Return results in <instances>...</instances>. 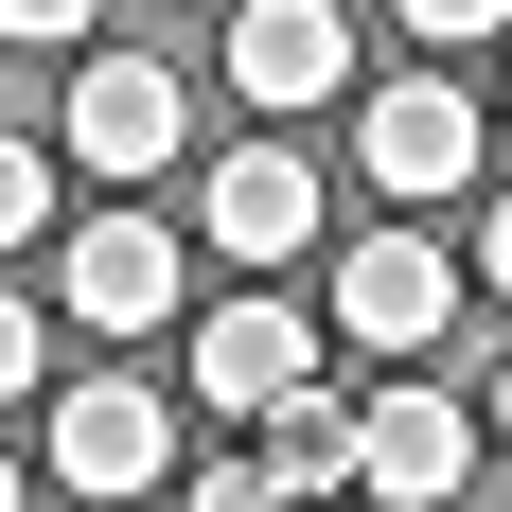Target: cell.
I'll use <instances>...</instances> for the list:
<instances>
[{"label": "cell", "mask_w": 512, "mask_h": 512, "mask_svg": "<svg viewBox=\"0 0 512 512\" xmlns=\"http://www.w3.org/2000/svg\"><path fill=\"white\" fill-rule=\"evenodd\" d=\"M195 230H212L230 265L318 248V159H301V142H230V159H212V195H195Z\"/></svg>", "instance_id": "ba28073f"}, {"label": "cell", "mask_w": 512, "mask_h": 512, "mask_svg": "<svg viewBox=\"0 0 512 512\" xmlns=\"http://www.w3.org/2000/svg\"><path fill=\"white\" fill-rule=\"evenodd\" d=\"M36 354H53V336H36V301H18V283H0V407H18V389H36Z\"/></svg>", "instance_id": "5bb4252c"}, {"label": "cell", "mask_w": 512, "mask_h": 512, "mask_svg": "<svg viewBox=\"0 0 512 512\" xmlns=\"http://www.w3.org/2000/svg\"><path fill=\"white\" fill-rule=\"evenodd\" d=\"M53 301L89 318V336H159V318L195 301V248H177L159 212H89V230L53 248Z\"/></svg>", "instance_id": "7a4b0ae2"}, {"label": "cell", "mask_w": 512, "mask_h": 512, "mask_svg": "<svg viewBox=\"0 0 512 512\" xmlns=\"http://www.w3.org/2000/svg\"><path fill=\"white\" fill-rule=\"evenodd\" d=\"M283 389H318V318L301 301H212L195 318V407L212 424H265Z\"/></svg>", "instance_id": "8992f818"}, {"label": "cell", "mask_w": 512, "mask_h": 512, "mask_svg": "<svg viewBox=\"0 0 512 512\" xmlns=\"http://www.w3.org/2000/svg\"><path fill=\"white\" fill-rule=\"evenodd\" d=\"M195 512H301V495H283L265 460H212V477H195Z\"/></svg>", "instance_id": "4fadbf2b"}, {"label": "cell", "mask_w": 512, "mask_h": 512, "mask_svg": "<svg viewBox=\"0 0 512 512\" xmlns=\"http://www.w3.org/2000/svg\"><path fill=\"white\" fill-rule=\"evenodd\" d=\"M354 159H371V195H389V212H424V195H460V177H477V106L407 71V89L354 106Z\"/></svg>", "instance_id": "52a82bcc"}, {"label": "cell", "mask_w": 512, "mask_h": 512, "mask_svg": "<svg viewBox=\"0 0 512 512\" xmlns=\"http://www.w3.org/2000/svg\"><path fill=\"white\" fill-rule=\"evenodd\" d=\"M89 18H106V0H0V36H18V53H89Z\"/></svg>", "instance_id": "7c38bea8"}, {"label": "cell", "mask_w": 512, "mask_h": 512, "mask_svg": "<svg viewBox=\"0 0 512 512\" xmlns=\"http://www.w3.org/2000/svg\"><path fill=\"white\" fill-rule=\"evenodd\" d=\"M230 89L265 124H301V106L354 89V0H230Z\"/></svg>", "instance_id": "3957f363"}, {"label": "cell", "mask_w": 512, "mask_h": 512, "mask_svg": "<svg viewBox=\"0 0 512 512\" xmlns=\"http://www.w3.org/2000/svg\"><path fill=\"white\" fill-rule=\"evenodd\" d=\"M477 442H512V371H495V407H477Z\"/></svg>", "instance_id": "e0dca14e"}, {"label": "cell", "mask_w": 512, "mask_h": 512, "mask_svg": "<svg viewBox=\"0 0 512 512\" xmlns=\"http://www.w3.org/2000/svg\"><path fill=\"white\" fill-rule=\"evenodd\" d=\"M36 230H53V159L0 142V248H36Z\"/></svg>", "instance_id": "8fae6325"}, {"label": "cell", "mask_w": 512, "mask_h": 512, "mask_svg": "<svg viewBox=\"0 0 512 512\" xmlns=\"http://www.w3.org/2000/svg\"><path fill=\"white\" fill-rule=\"evenodd\" d=\"M53 142L89 159V177H159V159L195 142V89H177L159 53H71V106H53Z\"/></svg>", "instance_id": "6da1fadb"}, {"label": "cell", "mask_w": 512, "mask_h": 512, "mask_svg": "<svg viewBox=\"0 0 512 512\" xmlns=\"http://www.w3.org/2000/svg\"><path fill=\"white\" fill-rule=\"evenodd\" d=\"M495 18H512V0H407V36H442V53H460V36H495Z\"/></svg>", "instance_id": "9a60e30c"}, {"label": "cell", "mask_w": 512, "mask_h": 512, "mask_svg": "<svg viewBox=\"0 0 512 512\" xmlns=\"http://www.w3.org/2000/svg\"><path fill=\"white\" fill-rule=\"evenodd\" d=\"M460 301H477V265H442L424 230H371V248L336 265V336H354V354H389V371H407Z\"/></svg>", "instance_id": "277c9868"}, {"label": "cell", "mask_w": 512, "mask_h": 512, "mask_svg": "<svg viewBox=\"0 0 512 512\" xmlns=\"http://www.w3.org/2000/svg\"><path fill=\"white\" fill-rule=\"evenodd\" d=\"M477 283H495V301H512V195L477 212Z\"/></svg>", "instance_id": "2e32d148"}, {"label": "cell", "mask_w": 512, "mask_h": 512, "mask_svg": "<svg viewBox=\"0 0 512 512\" xmlns=\"http://www.w3.org/2000/svg\"><path fill=\"white\" fill-rule=\"evenodd\" d=\"M177 424L195 407H159L142 371H89V389L53 407V477H71V495H142V477H177Z\"/></svg>", "instance_id": "5b68a950"}, {"label": "cell", "mask_w": 512, "mask_h": 512, "mask_svg": "<svg viewBox=\"0 0 512 512\" xmlns=\"http://www.w3.org/2000/svg\"><path fill=\"white\" fill-rule=\"evenodd\" d=\"M354 477L389 512H442L477 477V407H442V389H389V407H354Z\"/></svg>", "instance_id": "9c48e42d"}, {"label": "cell", "mask_w": 512, "mask_h": 512, "mask_svg": "<svg viewBox=\"0 0 512 512\" xmlns=\"http://www.w3.org/2000/svg\"><path fill=\"white\" fill-rule=\"evenodd\" d=\"M0 512H36V477H18V460H0Z\"/></svg>", "instance_id": "ac0fdd59"}, {"label": "cell", "mask_w": 512, "mask_h": 512, "mask_svg": "<svg viewBox=\"0 0 512 512\" xmlns=\"http://www.w3.org/2000/svg\"><path fill=\"white\" fill-rule=\"evenodd\" d=\"M248 460L283 477L301 512H318V495H354V407H336V389H283V407L248 424Z\"/></svg>", "instance_id": "30bf717a"}]
</instances>
